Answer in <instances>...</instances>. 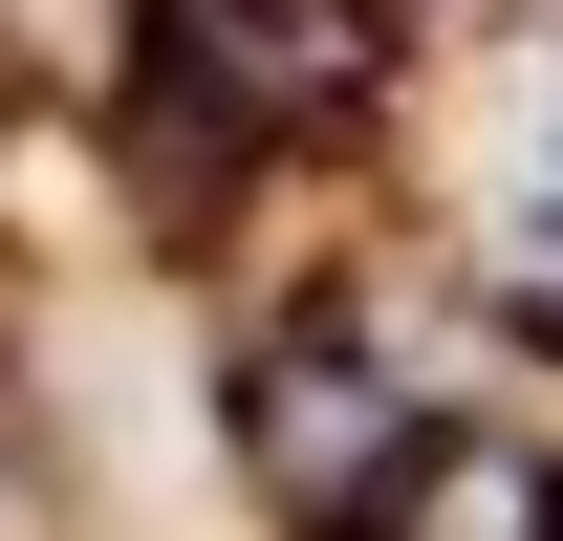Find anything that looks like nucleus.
I'll return each instance as SVG.
<instances>
[{
	"label": "nucleus",
	"mask_w": 563,
	"mask_h": 541,
	"mask_svg": "<svg viewBox=\"0 0 563 541\" xmlns=\"http://www.w3.org/2000/svg\"><path fill=\"white\" fill-rule=\"evenodd\" d=\"M368 541H563V455L542 433H412V476H390Z\"/></svg>",
	"instance_id": "obj_3"
},
{
	"label": "nucleus",
	"mask_w": 563,
	"mask_h": 541,
	"mask_svg": "<svg viewBox=\"0 0 563 541\" xmlns=\"http://www.w3.org/2000/svg\"><path fill=\"white\" fill-rule=\"evenodd\" d=\"M412 433H433V411L390 390L368 346H325V325L239 368V498H261L282 541H368V520H390V476H412Z\"/></svg>",
	"instance_id": "obj_1"
},
{
	"label": "nucleus",
	"mask_w": 563,
	"mask_h": 541,
	"mask_svg": "<svg viewBox=\"0 0 563 541\" xmlns=\"http://www.w3.org/2000/svg\"><path fill=\"white\" fill-rule=\"evenodd\" d=\"M152 66H196L217 109L282 152V131H325V109L390 87V22H368V0H174V22H152Z\"/></svg>",
	"instance_id": "obj_2"
}]
</instances>
